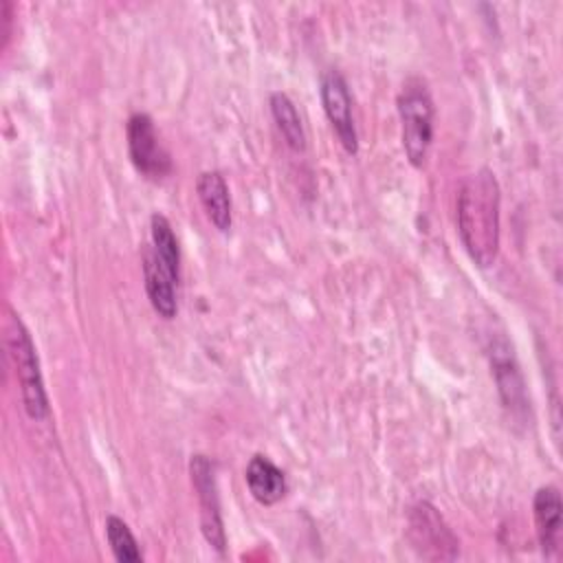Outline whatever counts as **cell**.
I'll use <instances>...</instances> for the list:
<instances>
[{
  "label": "cell",
  "instance_id": "1",
  "mask_svg": "<svg viewBox=\"0 0 563 563\" xmlns=\"http://www.w3.org/2000/svg\"><path fill=\"white\" fill-rule=\"evenodd\" d=\"M499 183L490 169L468 174L457 189V231L468 257L488 268L499 253Z\"/></svg>",
  "mask_w": 563,
  "mask_h": 563
},
{
  "label": "cell",
  "instance_id": "2",
  "mask_svg": "<svg viewBox=\"0 0 563 563\" xmlns=\"http://www.w3.org/2000/svg\"><path fill=\"white\" fill-rule=\"evenodd\" d=\"M402 150L413 167H422L433 141V99L420 77H409L398 92Z\"/></svg>",
  "mask_w": 563,
  "mask_h": 563
},
{
  "label": "cell",
  "instance_id": "3",
  "mask_svg": "<svg viewBox=\"0 0 563 563\" xmlns=\"http://www.w3.org/2000/svg\"><path fill=\"white\" fill-rule=\"evenodd\" d=\"M7 352L15 367V378L20 383V394L24 402V411L33 420H42L48 416V396L44 389V378L40 372L37 350L33 339L22 323V319L9 310L7 321Z\"/></svg>",
  "mask_w": 563,
  "mask_h": 563
},
{
  "label": "cell",
  "instance_id": "4",
  "mask_svg": "<svg viewBox=\"0 0 563 563\" xmlns=\"http://www.w3.org/2000/svg\"><path fill=\"white\" fill-rule=\"evenodd\" d=\"M407 539L418 556L427 561H453L460 552L457 537L429 501H418L409 508Z\"/></svg>",
  "mask_w": 563,
  "mask_h": 563
},
{
  "label": "cell",
  "instance_id": "5",
  "mask_svg": "<svg viewBox=\"0 0 563 563\" xmlns=\"http://www.w3.org/2000/svg\"><path fill=\"white\" fill-rule=\"evenodd\" d=\"M189 475L191 484L200 504V530L205 541L218 552L224 554L227 550V532L220 510V495L216 482V464L207 455H191L189 460Z\"/></svg>",
  "mask_w": 563,
  "mask_h": 563
},
{
  "label": "cell",
  "instance_id": "6",
  "mask_svg": "<svg viewBox=\"0 0 563 563\" xmlns=\"http://www.w3.org/2000/svg\"><path fill=\"white\" fill-rule=\"evenodd\" d=\"M130 161L150 180H163L172 172L169 152L163 147L154 121L145 112H134L125 125Z\"/></svg>",
  "mask_w": 563,
  "mask_h": 563
},
{
  "label": "cell",
  "instance_id": "7",
  "mask_svg": "<svg viewBox=\"0 0 563 563\" xmlns=\"http://www.w3.org/2000/svg\"><path fill=\"white\" fill-rule=\"evenodd\" d=\"M321 103H323V112L334 130V134L339 136V143L343 145V150L347 154H356L358 152V134H356V125H354V114H352V97L347 90V81L339 70H328L321 77Z\"/></svg>",
  "mask_w": 563,
  "mask_h": 563
},
{
  "label": "cell",
  "instance_id": "8",
  "mask_svg": "<svg viewBox=\"0 0 563 563\" xmlns=\"http://www.w3.org/2000/svg\"><path fill=\"white\" fill-rule=\"evenodd\" d=\"M490 367H493V376H495L504 407L512 418L517 420L523 418L528 411L526 385H523L519 365L515 361L512 347L508 345L506 339L490 343Z\"/></svg>",
  "mask_w": 563,
  "mask_h": 563
},
{
  "label": "cell",
  "instance_id": "9",
  "mask_svg": "<svg viewBox=\"0 0 563 563\" xmlns=\"http://www.w3.org/2000/svg\"><path fill=\"white\" fill-rule=\"evenodd\" d=\"M561 493L556 486H541L532 499L534 530L545 559H556L561 550Z\"/></svg>",
  "mask_w": 563,
  "mask_h": 563
},
{
  "label": "cell",
  "instance_id": "10",
  "mask_svg": "<svg viewBox=\"0 0 563 563\" xmlns=\"http://www.w3.org/2000/svg\"><path fill=\"white\" fill-rule=\"evenodd\" d=\"M143 277H145V292L156 314L163 319H174L178 312V301H176L178 277L169 273V268L158 260L152 246L143 249Z\"/></svg>",
  "mask_w": 563,
  "mask_h": 563
},
{
  "label": "cell",
  "instance_id": "11",
  "mask_svg": "<svg viewBox=\"0 0 563 563\" xmlns=\"http://www.w3.org/2000/svg\"><path fill=\"white\" fill-rule=\"evenodd\" d=\"M244 479H246L249 493L262 506L277 504L288 490L284 471L271 457L260 455V453L249 460V464L244 468Z\"/></svg>",
  "mask_w": 563,
  "mask_h": 563
},
{
  "label": "cell",
  "instance_id": "12",
  "mask_svg": "<svg viewBox=\"0 0 563 563\" xmlns=\"http://www.w3.org/2000/svg\"><path fill=\"white\" fill-rule=\"evenodd\" d=\"M196 191L209 222L220 233H227L233 224V211H231V194L224 176L216 169L202 172L196 180Z\"/></svg>",
  "mask_w": 563,
  "mask_h": 563
},
{
  "label": "cell",
  "instance_id": "13",
  "mask_svg": "<svg viewBox=\"0 0 563 563\" xmlns=\"http://www.w3.org/2000/svg\"><path fill=\"white\" fill-rule=\"evenodd\" d=\"M271 114L277 123V130L282 132L286 145L292 150V152H303L306 150V132H303V123H301V117L292 103V99L282 92V90H275L271 92Z\"/></svg>",
  "mask_w": 563,
  "mask_h": 563
},
{
  "label": "cell",
  "instance_id": "14",
  "mask_svg": "<svg viewBox=\"0 0 563 563\" xmlns=\"http://www.w3.org/2000/svg\"><path fill=\"white\" fill-rule=\"evenodd\" d=\"M150 238H152V249L158 255V260L169 268L172 275L180 279V249L178 240L174 235V229L169 220L163 213H152L150 218Z\"/></svg>",
  "mask_w": 563,
  "mask_h": 563
},
{
  "label": "cell",
  "instance_id": "15",
  "mask_svg": "<svg viewBox=\"0 0 563 563\" xmlns=\"http://www.w3.org/2000/svg\"><path fill=\"white\" fill-rule=\"evenodd\" d=\"M106 539H108L110 550H112L117 561H121V563L143 561L141 548H139L130 526L121 517H117V515L106 517Z\"/></svg>",
  "mask_w": 563,
  "mask_h": 563
},
{
  "label": "cell",
  "instance_id": "16",
  "mask_svg": "<svg viewBox=\"0 0 563 563\" xmlns=\"http://www.w3.org/2000/svg\"><path fill=\"white\" fill-rule=\"evenodd\" d=\"M0 18H2V46L7 44V40H9V24H11V2H7V0H2L0 2Z\"/></svg>",
  "mask_w": 563,
  "mask_h": 563
}]
</instances>
